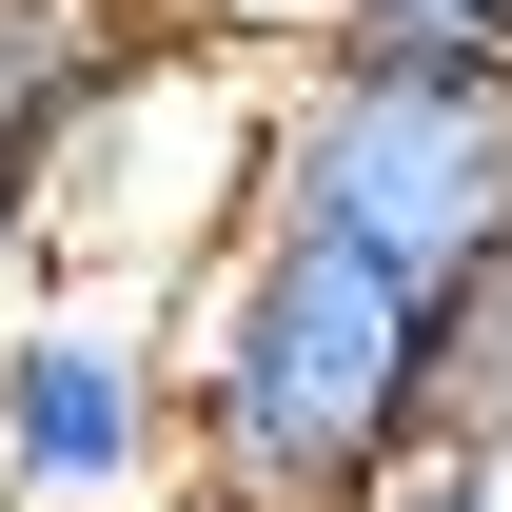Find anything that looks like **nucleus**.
<instances>
[{"label":"nucleus","instance_id":"obj_3","mask_svg":"<svg viewBox=\"0 0 512 512\" xmlns=\"http://www.w3.org/2000/svg\"><path fill=\"white\" fill-rule=\"evenodd\" d=\"M178 493V316L99 276L0 296V512H158Z\"/></svg>","mask_w":512,"mask_h":512},{"label":"nucleus","instance_id":"obj_8","mask_svg":"<svg viewBox=\"0 0 512 512\" xmlns=\"http://www.w3.org/2000/svg\"><path fill=\"white\" fill-rule=\"evenodd\" d=\"M158 512H217V493H158Z\"/></svg>","mask_w":512,"mask_h":512},{"label":"nucleus","instance_id":"obj_6","mask_svg":"<svg viewBox=\"0 0 512 512\" xmlns=\"http://www.w3.org/2000/svg\"><path fill=\"white\" fill-rule=\"evenodd\" d=\"M20 276H40V158L0 138V296H20Z\"/></svg>","mask_w":512,"mask_h":512},{"label":"nucleus","instance_id":"obj_4","mask_svg":"<svg viewBox=\"0 0 512 512\" xmlns=\"http://www.w3.org/2000/svg\"><path fill=\"white\" fill-rule=\"evenodd\" d=\"M178 40H197L178 0H0V138L60 158V138L99 119L138 60H178Z\"/></svg>","mask_w":512,"mask_h":512},{"label":"nucleus","instance_id":"obj_2","mask_svg":"<svg viewBox=\"0 0 512 512\" xmlns=\"http://www.w3.org/2000/svg\"><path fill=\"white\" fill-rule=\"evenodd\" d=\"M256 217L375 256L394 296H493L512 276V79H276L256 138Z\"/></svg>","mask_w":512,"mask_h":512},{"label":"nucleus","instance_id":"obj_5","mask_svg":"<svg viewBox=\"0 0 512 512\" xmlns=\"http://www.w3.org/2000/svg\"><path fill=\"white\" fill-rule=\"evenodd\" d=\"M375 512H512V453H434V473H394Z\"/></svg>","mask_w":512,"mask_h":512},{"label":"nucleus","instance_id":"obj_1","mask_svg":"<svg viewBox=\"0 0 512 512\" xmlns=\"http://www.w3.org/2000/svg\"><path fill=\"white\" fill-rule=\"evenodd\" d=\"M453 453V316L375 256L256 217L178 296V493L217 512H375Z\"/></svg>","mask_w":512,"mask_h":512},{"label":"nucleus","instance_id":"obj_7","mask_svg":"<svg viewBox=\"0 0 512 512\" xmlns=\"http://www.w3.org/2000/svg\"><path fill=\"white\" fill-rule=\"evenodd\" d=\"M473 40H493V60H512V0H473Z\"/></svg>","mask_w":512,"mask_h":512}]
</instances>
